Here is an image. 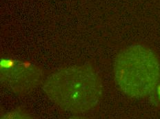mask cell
Returning a JSON list of instances; mask_svg holds the SVG:
<instances>
[{
	"mask_svg": "<svg viewBox=\"0 0 160 119\" xmlns=\"http://www.w3.org/2000/svg\"><path fill=\"white\" fill-rule=\"evenodd\" d=\"M46 96L62 110L82 113L94 108L102 98L98 74L87 65H73L53 72L43 85Z\"/></svg>",
	"mask_w": 160,
	"mask_h": 119,
	"instance_id": "1",
	"label": "cell"
},
{
	"mask_svg": "<svg viewBox=\"0 0 160 119\" xmlns=\"http://www.w3.org/2000/svg\"><path fill=\"white\" fill-rule=\"evenodd\" d=\"M114 77L123 93L131 98L147 97L160 81V62L151 49L132 45L120 51L114 63Z\"/></svg>",
	"mask_w": 160,
	"mask_h": 119,
	"instance_id": "2",
	"label": "cell"
},
{
	"mask_svg": "<svg viewBox=\"0 0 160 119\" xmlns=\"http://www.w3.org/2000/svg\"><path fill=\"white\" fill-rule=\"evenodd\" d=\"M42 77V70L34 65L20 61H3L1 82L12 93H29L40 84Z\"/></svg>",
	"mask_w": 160,
	"mask_h": 119,
	"instance_id": "3",
	"label": "cell"
},
{
	"mask_svg": "<svg viewBox=\"0 0 160 119\" xmlns=\"http://www.w3.org/2000/svg\"><path fill=\"white\" fill-rule=\"evenodd\" d=\"M158 93H159V98H160V86H159V88L158 89Z\"/></svg>",
	"mask_w": 160,
	"mask_h": 119,
	"instance_id": "4",
	"label": "cell"
}]
</instances>
